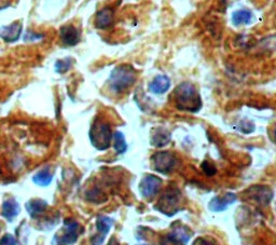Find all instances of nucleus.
Instances as JSON below:
<instances>
[{
	"label": "nucleus",
	"mask_w": 276,
	"mask_h": 245,
	"mask_svg": "<svg viewBox=\"0 0 276 245\" xmlns=\"http://www.w3.org/2000/svg\"><path fill=\"white\" fill-rule=\"evenodd\" d=\"M175 101L178 109L197 112L201 109L202 101L196 86L189 82H182L175 90Z\"/></svg>",
	"instance_id": "obj_1"
},
{
	"label": "nucleus",
	"mask_w": 276,
	"mask_h": 245,
	"mask_svg": "<svg viewBox=\"0 0 276 245\" xmlns=\"http://www.w3.org/2000/svg\"><path fill=\"white\" fill-rule=\"evenodd\" d=\"M136 71L129 65H121L112 71L109 78L111 89L115 92H123L135 83Z\"/></svg>",
	"instance_id": "obj_2"
},
{
	"label": "nucleus",
	"mask_w": 276,
	"mask_h": 245,
	"mask_svg": "<svg viewBox=\"0 0 276 245\" xmlns=\"http://www.w3.org/2000/svg\"><path fill=\"white\" fill-rule=\"evenodd\" d=\"M180 202V192L176 188H170L163 193L158 203V208L167 216H173L178 212V205Z\"/></svg>",
	"instance_id": "obj_3"
},
{
	"label": "nucleus",
	"mask_w": 276,
	"mask_h": 245,
	"mask_svg": "<svg viewBox=\"0 0 276 245\" xmlns=\"http://www.w3.org/2000/svg\"><path fill=\"white\" fill-rule=\"evenodd\" d=\"M91 140L96 148L100 150L107 149L110 145V141L112 139L111 131L108 124L99 123L96 124L91 131Z\"/></svg>",
	"instance_id": "obj_4"
},
{
	"label": "nucleus",
	"mask_w": 276,
	"mask_h": 245,
	"mask_svg": "<svg viewBox=\"0 0 276 245\" xmlns=\"http://www.w3.org/2000/svg\"><path fill=\"white\" fill-rule=\"evenodd\" d=\"M161 185H162L161 178L157 177L155 175H148L141 180L139 185V190L141 195L145 198H152L159 192Z\"/></svg>",
	"instance_id": "obj_5"
},
{
	"label": "nucleus",
	"mask_w": 276,
	"mask_h": 245,
	"mask_svg": "<svg viewBox=\"0 0 276 245\" xmlns=\"http://www.w3.org/2000/svg\"><path fill=\"white\" fill-rule=\"evenodd\" d=\"M152 162L157 171L167 173L173 170L176 163V159L170 152H159L152 157Z\"/></svg>",
	"instance_id": "obj_6"
},
{
	"label": "nucleus",
	"mask_w": 276,
	"mask_h": 245,
	"mask_svg": "<svg viewBox=\"0 0 276 245\" xmlns=\"http://www.w3.org/2000/svg\"><path fill=\"white\" fill-rule=\"evenodd\" d=\"M237 200V196L234 193H226L223 197H215L209 203V210L213 212H222L231 205Z\"/></svg>",
	"instance_id": "obj_7"
},
{
	"label": "nucleus",
	"mask_w": 276,
	"mask_h": 245,
	"mask_svg": "<svg viewBox=\"0 0 276 245\" xmlns=\"http://www.w3.org/2000/svg\"><path fill=\"white\" fill-rule=\"evenodd\" d=\"M188 240L189 236L186 231H181L179 229H177V230L168 233L164 238H162L160 245H186Z\"/></svg>",
	"instance_id": "obj_8"
},
{
	"label": "nucleus",
	"mask_w": 276,
	"mask_h": 245,
	"mask_svg": "<svg viewBox=\"0 0 276 245\" xmlns=\"http://www.w3.org/2000/svg\"><path fill=\"white\" fill-rule=\"evenodd\" d=\"M171 88V80L165 75H159L151 81L149 90L155 94H164Z\"/></svg>",
	"instance_id": "obj_9"
},
{
	"label": "nucleus",
	"mask_w": 276,
	"mask_h": 245,
	"mask_svg": "<svg viewBox=\"0 0 276 245\" xmlns=\"http://www.w3.org/2000/svg\"><path fill=\"white\" fill-rule=\"evenodd\" d=\"M22 26L19 23H14L10 26H4L0 28V36L8 42H13L18 40L21 34Z\"/></svg>",
	"instance_id": "obj_10"
},
{
	"label": "nucleus",
	"mask_w": 276,
	"mask_h": 245,
	"mask_svg": "<svg viewBox=\"0 0 276 245\" xmlns=\"http://www.w3.org/2000/svg\"><path fill=\"white\" fill-rule=\"evenodd\" d=\"M60 37L65 44L74 45L79 41V32L74 26H65L60 29Z\"/></svg>",
	"instance_id": "obj_11"
},
{
	"label": "nucleus",
	"mask_w": 276,
	"mask_h": 245,
	"mask_svg": "<svg viewBox=\"0 0 276 245\" xmlns=\"http://www.w3.org/2000/svg\"><path fill=\"white\" fill-rule=\"evenodd\" d=\"M253 18L254 15L252 11H249L247 9H242L238 10V11H235L232 14V22L237 26H239V25H248L252 23Z\"/></svg>",
	"instance_id": "obj_12"
},
{
	"label": "nucleus",
	"mask_w": 276,
	"mask_h": 245,
	"mask_svg": "<svg viewBox=\"0 0 276 245\" xmlns=\"http://www.w3.org/2000/svg\"><path fill=\"white\" fill-rule=\"evenodd\" d=\"M112 19H114V13L110 9H105L97 14L96 18V24L99 28H106L112 23Z\"/></svg>",
	"instance_id": "obj_13"
},
{
	"label": "nucleus",
	"mask_w": 276,
	"mask_h": 245,
	"mask_svg": "<svg viewBox=\"0 0 276 245\" xmlns=\"http://www.w3.org/2000/svg\"><path fill=\"white\" fill-rule=\"evenodd\" d=\"M19 205L18 203L15 202L14 200H9L7 202L3 203V206H2V213L3 215L6 216L8 219H11L13 217H15L19 214Z\"/></svg>",
	"instance_id": "obj_14"
},
{
	"label": "nucleus",
	"mask_w": 276,
	"mask_h": 245,
	"mask_svg": "<svg viewBox=\"0 0 276 245\" xmlns=\"http://www.w3.org/2000/svg\"><path fill=\"white\" fill-rule=\"evenodd\" d=\"M112 224H114L112 219L106 217V216H100L99 217V219H97V222H96V228H97V230H99V232L101 233V236L105 238L106 234L109 232Z\"/></svg>",
	"instance_id": "obj_15"
},
{
	"label": "nucleus",
	"mask_w": 276,
	"mask_h": 245,
	"mask_svg": "<svg viewBox=\"0 0 276 245\" xmlns=\"http://www.w3.org/2000/svg\"><path fill=\"white\" fill-rule=\"evenodd\" d=\"M269 189L270 188L268 187H253L252 190H254V193H253L254 199L258 200L260 203H262V204L263 203L268 204L271 201V199L273 198V193L272 195H263V196H262V193L268 191Z\"/></svg>",
	"instance_id": "obj_16"
},
{
	"label": "nucleus",
	"mask_w": 276,
	"mask_h": 245,
	"mask_svg": "<svg viewBox=\"0 0 276 245\" xmlns=\"http://www.w3.org/2000/svg\"><path fill=\"white\" fill-rule=\"evenodd\" d=\"M170 140H171L170 133L166 131L160 130L159 133L153 135L151 142L156 147H163V146H165L168 142H170Z\"/></svg>",
	"instance_id": "obj_17"
},
{
	"label": "nucleus",
	"mask_w": 276,
	"mask_h": 245,
	"mask_svg": "<svg viewBox=\"0 0 276 245\" xmlns=\"http://www.w3.org/2000/svg\"><path fill=\"white\" fill-rule=\"evenodd\" d=\"M115 140V149L118 154H124L127 149V145L124 139V135L121 132H116L114 135Z\"/></svg>",
	"instance_id": "obj_18"
},
{
	"label": "nucleus",
	"mask_w": 276,
	"mask_h": 245,
	"mask_svg": "<svg viewBox=\"0 0 276 245\" xmlns=\"http://www.w3.org/2000/svg\"><path fill=\"white\" fill-rule=\"evenodd\" d=\"M52 178L53 177L49 171H41L34 176L33 181L39 186H48L52 182Z\"/></svg>",
	"instance_id": "obj_19"
},
{
	"label": "nucleus",
	"mask_w": 276,
	"mask_h": 245,
	"mask_svg": "<svg viewBox=\"0 0 276 245\" xmlns=\"http://www.w3.org/2000/svg\"><path fill=\"white\" fill-rule=\"evenodd\" d=\"M45 206H47V203L40 200H36L33 202H29L27 204V210L29 212V214L32 216H36L37 214L42 213L44 211Z\"/></svg>",
	"instance_id": "obj_20"
},
{
	"label": "nucleus",
	"mask_w": 276,
	"mask_h": 245,
	"mask_svg": "<svg viewBox=\"0 0 276 245\" xmlns=\"http://www.w3.org/2000/svg\"><path fill=\"white\" fill-rule=\"evenodd\" d=\"M202 168H203V171L206 173L207 175H214L215 173H216V167H215L211 162H208V161H204L203 162V164H202Z\"/></svg>",
	"instance_id": "obj_21"
},
{
	"label": "nucleus",
	"mask_w": 276,
	"mask_h": 245,
	"mask_svg": "<svg viewBox=\"0 0 276 245\" xmlns=\"http://www.w3.org/2000/svg\"><path fill=\"white\" fill-rule=\"evenodd\" d=\"M193 245H217V243L214 241L213 239H207V238H197L194 241Z\"/></svg>",
	"instance_id": "obj_22"
},
{
	"label": "nucleus",
	"mask_w": 276,
	"mask_h": 245,
	"mask_svg": "<svg viewBox=\"0 0 276 245\" xmlns=\"http://www.w3.org/2000/svg\"><path fill=\"white\" fill-rule=\"evenodd\" d=\"M0 245H17V242H15V239L10 236V234H7V236H4L1 241H0Z\"/></svg>",
	"instance_id": "obj_23"
},
{
	"label": "nucleus",
	"mask_w": 276,
	"mask_h": 245,
	"mask_svg": "<svg viewBox=\"0 0 276 245\" xmlns=\"http://www.w3.org/2000/svg\"><path fill=\"white\" fill-rule=\"evenodd\" d=\"M65 62H66V61H60V62L58 63V65H60V68H62V69H60V71H62V73L65 70H67L69 68V66H70L69 61H68L67 64H65Z\"/></svg>",
	"instance_id": "obj_24"
},
{
	"label": "nucleus",
	"mask_w": 276,
	"mask_h": 245,
	"mask_svg": "<svg viewBox=\"0 0 276 245\" xmlns=\"http://www.w3.org/2000/svg\"><path fill=\"white\" fill-rule=\"evenodd\" d=\"M273 140L276 143V126L274 127V130H273Z\"/></svg>",
	"instance_id": "obj_25"
}]
</instances>
